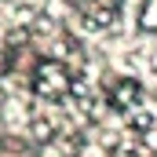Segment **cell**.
Instances as JSON below:
<instances>
[{"instance_id":"cell-1","label":"cell","mask_w":157,"mask_h":157,"mask_svg":"<svg viewBox=\"0 0 157 157\" xmlns=\"http://www.w3.org/2000/svg\"><path fill=\"white\" fill-rule=\"evenodd\" d=\"M29 88L37 99H48V102H59L73 91V73L66 62L59 59H40L33 66V77H29Z\"/></svg>"},{"instance_id":"cell-4","label":"cell","mask_w":157,"mask_h":157,"mask_svg":"<svg viewBox=\"0 0 157 157\" xmlns=\"http://www.w3.org/2000/svg\"><path fill=\"white\" fill-rule=\"evenodd\" d=\"M135 26H139V33H157V0H143Z\"/></svg>"},{"instance_id":"cell-5","label":"cell","mask_w":157,"mask_h":157,"mask_svg":"<svg viewBox=\"0 0 157 157\" xmlns=\"http://www.w3.org/2000/svg\"><path fill=\"white\" fill-rule=\"evenodd\" d=\"M110 157H150V150L135 143V146H121V150H113V154H110Z\"/></svg>"},{"instance_id":"cell-2","label":"cell","mask_w":157,"mask_h":157,"mask_svg":"<svg viewBox=\"0 0 157 157\" xmlns=\"http://www.w3.org/2000/svg\"><path fill=\"white\" fill-rule=\"evenodd\" d=\"M143 102V84L135 77H121L110 91H106V106H113L117 113H128L132 106H139Z\"/></svg>"},{"instance_id":"cell-3","label":"cell","mask_w":157,"mask_h":157,"mask_svg":"<svg viewBox=\"0 0 157 157\" xmlns=\"http://www.w3.org/2000/svg\"><path fill=\"white\" fill-rule=\"evenodd\" d=\"M124 124H128L135 135H150V132H154V113L143 110V102H139V106H132V110L124 113Z\"/></svg>"}]
</instances>
